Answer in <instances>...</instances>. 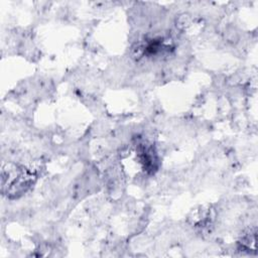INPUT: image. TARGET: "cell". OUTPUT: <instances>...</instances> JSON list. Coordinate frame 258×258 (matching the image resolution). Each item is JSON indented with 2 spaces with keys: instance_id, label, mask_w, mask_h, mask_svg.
Returning a JSON list of instances; mask_svg holds the SVG:
<instances>
[{
  "instance_id": "obj_1",
  "label": "cell",
  "mask_w": 258,
  "mask_h": 258,
  "mask_svg": "<svg viewBox=\"0 0 258 258\" xmlns=\"http://www.w3.org/2000/svg\"><path fill=\"white\" fill-rule=\"evenodd\" d=\"M32 182L31 174L28 173L24 169H13L12 171H8L2 173V185L3 189L6 188L7 196H15L21 195L25 192L26 189L30 186Z\"/></svg>"
}]
</instances>
